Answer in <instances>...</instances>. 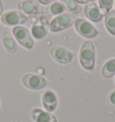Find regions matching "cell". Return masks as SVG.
Instances as JSON below:
<instances>
[{
  "instance_id": "11",
  "label": "cell",
  "mask_w": 115,
  "mask_h": 122,
  "mask_svg": "<svg viewBox=\"0 0 115 122\" xmlns=\"http://www.w3.org/2000/svg\"><path fill=\"white\" fill-rule=\"evenodd\" d=\"M84 14L85 17L94 23H99L103 19V16L100 8L94 2H90L85 4L84 7Z\"/></svg>"
},
{
  "instance_id": "10",
  "label": "cell",
  "mask_w": 115,
  "mask_h": 122,
  "mask_svg": "<svg viewBox=\"0 0 115 122\" xmlns=\"http://www.w3.org/2000/svg\"><path fill=\"white\" fill-rule=\"evenodd\" d=\"M42 103L45 111L49 112L55 111L58 104V99L56 92L51 89L43 92L42 95Z\"/></svg>"
},
{
  "instance_id": "16",
  "label": "cell",
  "mask_w": 115,
  "mask_h": 122,
  "mask_svg": "<svg viewBox=\"0 0 115 122\" xmlns=\"http://www.w3.org/2000/svg\"><path fill=\"white\" fill-rule=\"evenodd\" d=\"M101 74L104 78H111L115 75V58L107 60L102 67Z\"/></svg>"
},
{
  "instance_id": "4",
  "label": "cell",
  "mask_w": 115,
  "mask_h": 122,
  "mask_svg": "<svg viewBox=\"0 0 115 122\" xmlns=\"http://www.w3.org/2000/svg\"><path fill=\"white\" fill-rule=\"evenodd\" d=\"M22 84L25 88L31 91H40L45 88L48 84V81L45 77L33 74V73H26L22 76Z\"/></svg>"
},
{
  "instance_id": "21",
  "label": "cell",
  "mask_w": 115,
  "mask_h": 122,
  "mask_svg": "<svg viewBox=\"0 0 115 122\" xmlns=\"http://www.w3.org/2000/svg\"><path fill=\"white\" fill-rule=\"evenodd\" d=\"M78 4H87V3H90V2H94V0H76Z\"/></svg>"
},
{
  "instance_id": "7",
  "label": "cell",
  "mask_w": 115,
  "mask_h": 122,
  "mask_svg": "<svg viewBox=\"0 0 115 122\" xmlns=\"http://www.w3.org/2000/svg\"><path fill=\"white\" fill-rule=\"evenodd\" d=\"M74 24H75V29L77 31V33L85 39L95 38L99 34V31L94 26V24L83 18L77 19Z\"/></svg>"
},
{
  "instance_id": "18",
  "label": "cell",
  "mask_w": 115,
  "mask_h": 122,
  "mask_svg": "<svg viewBox=\"0 0 115 122\" xmlns=\"http://www.w3.org/2000/svg\"><path fill=\"white\" fill-rule=\"evenodd\" d=\"M114 4V0H99L100 10L103 15H106L109 11H111Z\"/></svg>"
},
{
  "instance_id": "23",
  "label": "cell",
  "mask_w": 115,
  "mask_h": 122,
  "mask_svg": "<svg viewBox=\"0 0 115 122\" xmlns=\"http://www.w3.org/2000/svg\"><path fill=\"white\" fill-rule=\"evenodd\" d=\"M114 6H115V0H114Z\"/></svg>"
},
{
  "instance_id": "15",
  "label": "cell",
  "mask_w": 115,
  "mask_h": 122,
  "mask_svg": "<svg viewBox=\"0 0 115 122\" xmlns=\"http://www.w3.org/2000/svg\"><path fill=\"white\" fill-rule=\"evenodd\" d=\"M59 1L63 4L65 10L72 15H78L83 10V7L76 0H59Z\"/></svg>"
},
{
  "instance_id": "3",
  "label": "cell",
  "mask_w": 115,
  "mask_h": 122,
  "mask_svg": "<svg viewBox=\"0 0 115 122\" xmlns=\"http://www.w3.org/2000/svg\"><path fill=\"white\" fill-rule=\"evenodd\" d=\"M12 33L16 39V42H18L22 47L27 50H31L33 48L34 39L32 37L31 31L27 28L22 25H17L13 28Z\"/></svg>"
},
{
  "instance_id": "19",
  "label": "cell",
  "mask_w": 115,
  "mask_h": 122,
  "mask_svg": "<svg viewBox=\"0 0 115 122\" xmlns=\"http://www.w3.org/2000/svg\"><path fill=\"white\" fill-rule=\"evenodd\" d=\"M108 102L111 105H114L115 106V90L112 91L109 94V97H108Z\"/></svg>"
},
{
  "instance_id": "20",
  "label": "cell",
  "mask_w": 115,
  "mask_h": 122,
  "mask_svg": "<svg viewBox=\"0 0 115 122\" xmlns=\"http://www.w3.org/2000/svg\"><path fill=\"white\" fill-rule=\"evenodd\" d=\"M36 1H38V2L41 5H45L51 4V3H53V2L57 1V0H36Z\"/></svg>"
},
{
  "instance_id": "17",
  "label": "cell",
  "mask_w": 115,
  "mask_h": 122,
  "mask_svg": "<svg viewBox=\"0 0 115 122\" xmlns=\"http://www.w3.org/2000/svg\"><path fill=\"white\" fill-rule=\"evenodd\" d=\"M104 24L106 30L110 34L115 36V10L111 9L107 13L104 19Z\"/></svg>"
},
{
  "instance_id": "5",
  "label": "cell",
  "mask_w": 115,
  "mask_h": 122,
  "mask_svg": "<svg viewBox=\"0 0 115 122\" xmlns=\"http://www.w3.org/2000/svg\"><path fill=\"white\" fill-rule=\"evenodd\" d=\"M1 23L5 24V26H17V25H23L28 21V17L26 15L20 11L16 10H10V11L5 12L1 15Z\"/></svg>"
},
{
  "instance_id": "14",
  "label": "cell",
  "mask_w": 115,
  "mask_h": 122,
  "mask_svg": "<svg viewBox=\"0 0 115 122\" xmlns=\"http://www.w3.org/2000/svg\"><path fill=\"white\" fill-rule=\"evenodd\" d=\"M45 12L48 16H54V15L57 16L65 12V7L60 1H55L53 3L48 5Z\"/></svg>"
},
{
  "instance_id": "13",
  "label": "cell",
  "mask_w": 115,
  "mask_h": 122,
  "mask_svg": "<svg viewBox=\"0 0 115 122\" xmlns=\"http://www.w3.org/2000/svg\"><path fill=\"white\" fill-rule=\"evenodd\" d=\"M31 118L33 122H58L57 118L51 112L35 108L31 112Z\"/></svg>"
},
{
  "instance_id": "1",
  "label": "cell",
  "mask_w": 115,
  "mask_h": 122,
  "mask_svg": "<svg viewBox=\"0 0 115 122\" xmlns=\"http://www.w3.org/2000/svg\"><path fill=\"white\" fill-rule=\"evenodd\" d=\"M79 62L82 67L91 71L95 66V47L91 41H85L79 50Z\"/></svg>"
},
{
  "instance_id": "8",
  "label": "cell",
  "mask_w": 115,
  "mask_h": 122,
  "mask_svg": "<svg viewBox=\"0 0 115 122\" xmlns=\"http://www.w3.org/2000/svg\"><path fill=\"white\" fill-rule=\"evenodd\" d=\"M50 54L54 60L62 65L69 64L70 62H72L75 57V54L72 51L60 46L52 47L50 50Z\"/></svg>"
},
{
  "instance_id": "6",
  "label": "cell",
  "mask_w": 115,
  "mask_h": 122,
  "mask_svg": "<svg viewBox=\"0 0 115 122\" xmlns=\"http://www.w3.org/2000/svg\"><path fill=\"white\" fill-rule=\"evenodd\" d=\"M50 23L48 15H41L38 17L31 28V33L33 39L42 40L44 38L50 30Z\"/></svg>"
},
{
  "instance_id": "24",
  "label": "cell",
  "mask_w": 115,
  "mask_h": 122,
  "mask_svg": "<svg viewBox=\"0 0 115 122\" xmlns=\"http://www.w3.org/2000/svg\"><path fill=\"white\" fill-rule=\"evenodd\" d=\"M0 104H1V102H0Z\"/></svg>"
},
{
  "instance_id": "2",
  "label": "cell",
  "mask_w": 115,
  "mask_h": 122,
  "mask_svg": "<svg viewBox=\"0 0 115 122\" xmlns=\"http://www.w3.org/2000/svg\"><path fill=\"white\" fill-rule=\"evenodd\" d=\"M76 16L70 13H63L51 20L50 30L51 32H59L72 26L76 22Z\"/></svg>"
},
{
  "instance_id": "22",
  "label": "cell",
  "mask_w": 115,
  "mask_h": 122,
  "mask_svg": "<svg viewBox=\"0 0 115 122\" xmlns=\"http://www.w3.org/2000/svg\"><path fill=\"white\" fill-rule=\"evenodd\" d=\"M3 11H4V6H3L2 0H0V16L3 15Z\"/></svg>"
},
{
  "instance_id": "12",
  "label": "cell",
  "mask_w": 115,
  "mask_h": 122,
  "mask_svg": "<svg viewBox=\"0 0 115 122\" xmlns=\"http://www.w3.org/2000/svg\"><path fill=\"white\" fill-rule=\"evenodd\" d=\"M1 41L6 51L10 53H16L17 51V42L10 30L8 29L3 30L1 33Z\"/></svg>"
},
{
  "instance_id": "9",
  "label": "cell",
  "mask_w": 115,
  "mask_h": 122,
  "mask_svg": "<svg viewBox=\"0 0 115 122\" xmlns=\"http://www.w3.org/2000/svg\"><path fill=\"white\" fill-rule=\"evenodd\" d=\"M18 11L26 15H43L44 9L42 5L36 0H24L17 4Z\"/></svg>"
}]
</instances>
